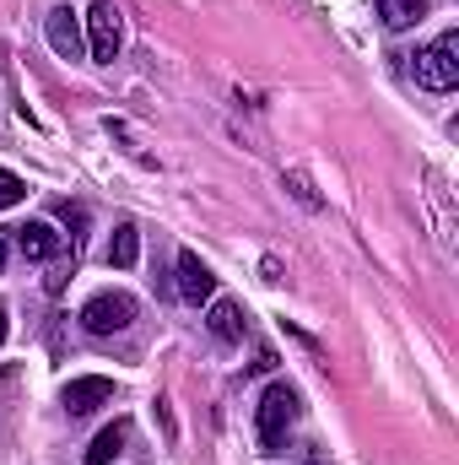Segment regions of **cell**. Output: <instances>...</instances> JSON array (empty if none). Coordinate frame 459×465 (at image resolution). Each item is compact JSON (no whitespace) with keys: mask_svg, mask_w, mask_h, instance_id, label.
I'll return each mask as SVG.
<instances>
[{"mask_svg":"<svg viewBox=\"0 0 459 465\" xmlns=\"http://www.w3.org/2000/svg\"><path fill=\"white\" fill-rule=\"evenodd\" d=\"M135 314H141V303H135L130 292H98V298H87V309H82V331H87V336H119V331L135 325Z\"/></svg>","mask_w":459,"mask_h":465,"instance_id":"2","label":"cell"},{"mask_svg":"<svg viewBox=\"0 0 459 465\" xmlns=\"http://www.w3.org/2000/svg\"><path fill=\"white\" fill-rule=\"evenodd\" d=\"M5 260H11V228H0V271H5Z\"/></svg>","mask_w":459,"mask_h":465,"instance_id":"19","label":"cell"},{"mask_svg":"<svg viewBox=\"0 0 459 465\" xmlns=\"http://www.w3.org/2000/svg\"><path fill=\"white\" fill-rule=\"evenodd\" d=\"M60 217H65L71 228H82V223H87V212H82V206H71V201H60Z\"/></svg>","mask_w":459,"mask_h":465,"instance_id":"17","label":"cell"},{"mask_svg":"<svg viewBox=\"0 0 459 465\" xmlns=\"http://www.w3.org/2000/svg\"><path fill=\"white\" fill-rule=\"evenodd\" d=\"M281 184L292 190V201H298V206H308V212H319V206H325V195L314 190V179H308L303 168H287V173H281Z\"/></svg>","mask_w":459,"mask_h":465,"instance_id":"13","label":"cell"},{"mask_svg":"<svg viewBox=\"0 0 459 465\" xmlns=\"http://www.w3.org/2000/svg\"><path fill=\"white\" fill-rule=\"evenodd\" d=\"M141 260V232H135V223H119L114 238H109V265L114 271H130Z\"/></svg>","mask_w":459,"mask_h":465,"instance_id":"12","label":"cell"},{"mask_svg":"<svg viewBox=\"0 0 459 465\" xmlns=\"http://www.w3.org/2000/svg\"><path fill=\"white\" fill-rule=\"evenodd\" d=\"M211 336L217 341H243V331H249V314H243V303H232V298H211Z\"/></svg>","mask_w":459,"mask_h":465,"instance_id":"9","label":"cell"},{"mask_svg":"<svg viewBox=\"0 0 459 465\" xmlns=\"http://www.w3.org/2000/svg\"><path fill=\"white\" fill-rule=\"evenodd\" d=\"M5 331H11V325H5V303H0V341H5Z\"/></svg>","mask_w":459,"mask_h":465,"instance_id":"20","label":"cell"},{"mask_svg":"<svg viewBox=\"0 0 459 465\" xmlns=\"http://www.w3.org/2000/svg\"><path fill=\"white\" fill-rule=\"evenodd\" d=\"M157 417H162V433H168V444L179 439V428H173V411H168V401H157Z\"/></svg>","mask_w":459,"mask_h":465,"instance_id":"18","label":"cell"},{"mask_svg":"<svg viewBox=\"0 0 459 465\" xmlns=\"http://www.w3.org/2000/svg\"><path fill=\"white\" fill-rule=\"evenodd\" d=\"M11 243L27 260H60L65 254V232H54V223H22V228H11Z\"/></svg>","mask_w":459,"mask_h":465,"instance_id":"8","label":"cell"},{"mask_svg":"<svg viewBox=\"0 0 459 465\" xmlns=\"http://www.w3.org/2000/svg\"><path fill=\"white\" fill-rule=\"evenodd\" d=\"M124 444H130V422L119 417L114 428H103V433L87 444V465H114L119 455H124Z\"/></svg>","mask_w":459,"mask_h":465,"instance_id":"10","label":"cell"},{"mask_svg":"<svg viewBox=\"0 0 459 465\" xmlns=\"http://www.w3.org/2000/svg\"><path fill=\"white\" fill-rule=\"evenodd\" d=\"M179 298L195 303V309L217 298V276H211V265H206L195 249H179Z\"/></svg>","mask_w":459,"mask_h":465,"instance_id":"5","label":"cell"},{"mask_svg":"<svg viewBox=\"0 0 459 465\" xmlns=\"http://www.w3.org/2000/svg\"><path fill=\"white\" fill-rule=\"evenodd\" d=\"M411 71H416V82H422L427 93H449L459 82V33H444L438 44H427Z\"/></svg>","mask_w":459,"mask_h":465,"instance_id":"3","label":"cell"},{"mask_svg":"<svg viewBox=\"0 0 459 465\" xmlns=\"http://www.w3.org/2000/svg\"><path fill=\"white\" fill-rule=\"evenodd\" d=\"M292 417H298V395H292V384L276 379V384L259 395V411H254V428H259V450H265V455H281Z\"/></svg>","mask_w":459,"mask_h":465,"instance_id":"1","label":"cell"},{"mask_svg":"<svg viewBox=\"0 0 459 465\" xmlns=\"http://www.w3.org/2000/svg\"><path fill=\"white\" fill-rule=\"evenodd\" d=\"M249 368H254V373H270V368H276V351H270V347H259V351H254V362H249Z\"/></svg>","mask_w":459,"mask_h":465,"instance_id":"16","label":"cell"},{"mask_svg":"<svg viewBox=\"0 0 459 465\" xmlns=\"http://www.w3.org/2000/svg\"><path fill=\"white\" fill-rule=\"evenodd\" d=\"M378 16H384L389 33H405L427 16V0H378Z\"/></svg>","mask_w":459,"mask_h":465,"instance_id":"11","label":"cell"},{"mask_svg":"<svg viewBox=\"0 0 459 465\" xmlns=\"http://www.w3.org/2000/svg\"><path fill=\"white\" fill-rule=\"evenodd\" d=\"M65 411L71 417H87V411H98V406H109L114 401V379H103V373H82V379H71L65 384Z\"/></svg>","mask_w":459,"mask_h":465,"instance_id":"7","label":"cell"},{"mask_svg":"<svg viewBox=\"0 0 459 465\" xmlns=\"http://www.w3.org/2000/svg\"><path fill=\"white\" fill-rule=\"evenodd\" d=\"M119 38H124V27H119V5L114 0H93V11H87V54H93L98 65H114L119 60Z\"/></svg>","mask_w":459,"mask_h":465,"instance_id":"4","label":"cell"},{"mask_svg":"<svg viewBox=\"0 0 459 465\" xmlns=\"http://www.w3.org/2000/svg\"><path fill=\"white\" fill-rule=\"evenodd\" d=\"M44 33H49V49H54L60 60H82L87 38H82V16H76L71 5H54L49 22H44Z\"/></svg>","mask_w":459,"mask_h":465,"instance_id":"6","label":"cell"},{"mask_svg":"<svg viewBox=\"0 0 459 465\" xmlns=\"http://www.w3.org/2000/svg\"><path fill=\"white\" fill-rule=\"evenodd\" d=\"M22 195H27V184H22L16 173H5V168H0V206H16Z\"/></svg>","mask_w":459,"mask_h":465,"instance_id":"14","label":"cell"},{"mask_svg":"<svg viewBox=\"0 0 459 465\" xmlns=\"http://www.w3.org/2000/svg\"><path fill=\"white\" fill-rule=\"evenodd\" d=\"M259 276L276 287V282H281V260H276V254H265V260H259Z\"/></svg>","mask_w":459,"mask_h":465,"instance_id":"15","label":"cell"}]
</instances>
